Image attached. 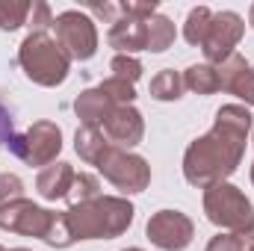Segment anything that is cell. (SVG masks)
Here are the masks:
<instances>
[{"label":"cell","mask_w":254,"mask_h":251,"mask_svg":"<svg viewBox=\"0 0 254 251\" xmlns=\"http://www.w3.org/2000/svg\"><path fill=\"white\" fill-rule=\"evenodd\" d=\"M74 110H77V119L83 122V127H104V122L113 116L116 104L95 86V89H86L77 101H74Z\"/></svg>","instance_id":"obj_14"},{"label":"cell","mask_w":254,"mask_h":251,"mask_svg":"<svg viewBox=\"0 0 254 251\" xmlns=\"http://www.w3.org/2000/svg\"><path fill=\"white\" fill-rule=\"evenodd\" d=\"M204 213L216 228H225L231 234H249L254 237V207L252 201L234 187V184H216L204 192Z\"/></svg>","instance_id":"obj_4"},{"label":"cell","mask_w":254,"mask_h":251,"mask_svg":"<svg viewBox=\"0 0 254 251\" xmlns=\"http://www.w3.org/2000/svg\"><path fill=\"white\" fill-rule=\"evenodd\" d=\"M54 30H57V42L68 54V60H92L95 51H98V30H95V21L86 15V12H77V9H68L60 12L54 18Z\"/></svg>","instance_id":"obj_7"},{"label":"cell","mask_w":254,"mask_h":251,"mask_svg":"<svg viewBox=\"0 0 254 251\" xmlns=\"http://www.w3.org/2000/svg\"><path fill=\"white\" fill-rule=\"evenodd\" d=\"M12 251H30V249H12Z\"/></svg>","instance_id":"obj_31"},{"label":"cell","mask_w":254,"mask_h":251,"mask_svg":"<svg viewBox=\"0 0 254 251\" xmlns=\"http://www.w3.org/2000/svg\"><path fill=\"white\" fill-rule=\"evenodd\" d=\"M110 68H113V77L127 80V83H136V80L142 77V63H139L136 57H127V54H119Z\"/></svg>","instance_id":"obj_25"},{"label":"cell","mask_w":254,"mask_h":251,"mask_svg":"<svg viewBox=\"0 0 254 251\" xmlns=\"http://www.w3.org/2000/svg\"><path fill=\"white\" fill-rule=\"evenodd\" d=\"M57 216L60 213L45 210V207L21 198V201H12V204L0 207V231L21 234V237H39L45 243L51 228H54V222H57Z\"/></svg>","instance_id":"obj_8"},{"label":"cell","mask_w":254,"mask_h":251,"mask_svg":"<svg viewBox=\"0 0 254 251\" xmlns=\"http://www.w3.org/2000/svg\"><path fill=\"white\" fill-rule=\"evenodd\" d=\"M181 92H184V77L172 68L160 71L151 80V98H157V101H178Z\"/></svg>","instance_id":"obj_19"},{"label":"cell","mask_w":254,"mask_h":251,"mask_svg":"<svg viewBox=\"0 0 254 251\" xmlns=\"http://www.w3.org/2000/svg\"><path fill=\"white\" fill-rule=\"evenodd\" d=\"M252 130V113L240 104H225L216 113L213 130L195 139L184 154V178L198 189L225 184L246 151V136Z\"/></svg>","instance_id":"obj_1"},{"label":"cell","mask_w":254,"mask_h":251,"mask_svg":"<svg viewBox=\"0 0 254 251\" xmlns=\"http://www.w3.org/2000/svg\"><path fill=\"white\" fill-rule=\"evenodd\" d=\"M207 251H254V237H249V234H219L210 240Z\"/></svg>","instance_id":"obj_24"},{"label":"cell","mask_w":254,"mask_h":251,"mask_svg":"<svg viewBox=\"0 0 254 251\" xmlns=\"http://www.w3.org/2000/svg\"><path fill=\"white\" fill-rule=\"evenodd\" d=\"M148 240L163 251H184L195 237V225L181 210H160L148 219Z\"/></svg>","instance_id":"obj_9"},{"label":"cell","mask_w":254,"mask_h":251,"mask_svg":"<svg viewBox=\"0 0 254 251\" xmlns=\"http://www.w3.org/2000/svg\"><path fill=\"white\" fill-rule=\"evenodd\" d=\"M145 27H148V51L151 54H163V51H169L175 45L178 33H175V24L166 15H151L145 21Z\"/></svg>","instance_id":"obj_18"},{"label":"cell","mask_w":254,"mask_h":251,"mask_svg":"<svg viewBox=\"0 0 254 251\" xmlns=\"http://www.w3.org/2000/svg\"><path fill=\"white\" fill-rule=\"evenodd\" d=\"M148 18H133V15H122L119 21H113V30H110V45L119 48L122 54H133V51H148V27H145Z\"/></svg>","instance_id":"obj_13"},{"label":"cell","mask_w":254,"mask_h":251,"mask_svg":"<svg viewBox=\"0 0 254 251\" xmlns=\"http://www.w3.org/2000/svg\"><path fill=\"white\" fill-rule=\"evenodd\" d=\"M116 107H127V104H133V98H136V89H133V83H127V80H119V77H110V80H104L101 86H98Z\"/></svg>","instance_id":"obj_23"},{"label":"cell","mask_w":254,"mask_h":251,"mask_svg":"<svg viewBox=\"0 0 254 251\" xmlns=\"http://www.w3.org/2000/svg\"><path fill=\"white\" fill-rule=\"evenodd\" d=\"M243 18L237 12H213V21H210V30H207V39L201 45L207 65H222L228 57H234V48L240 45L243 39Z\"/></svg>","instance_id":"obj_10"},{"label":"cell","mask_w":254,"mask_h":251,"mask_svg":"<svg viewBox=\"0 0 254 251\" xmlns=\"http://www.w3.org/2000/svg\"><path fill=\"white\" fill-rule=\"evenodd\" d=\"M133 204L116 195H98L92 201L65 210L68 231L77 240H116L133 225Z\"/></svg>","instance_id":"obj_2"},{"label":"cell","mask_w":254,"mask_h":251,"mask_svg":"<svg viewBox=\"0 0 254 251\" xmlns=\"http://www.w3.org/2000/svg\"><path fill=\"white\" fill-rule=\"evenodd\" d=\"M101 130H104V136L110 139V145L127 151V148H133V145L142 142V136H145V122H142L139 110H133V107L127 104V107H116L113 116L104 122Z\"/></svg>","instance_id":"obj_11"},{"label":"cell","mask_w":254,"mask_h":251,"mask_svg":"<svg viewBox=\"0 0 254 251\" xmlns=\"http://www.w3.org/2000/svg\"><path fill=\"white\" fill-rule=\"evenodd\" d=\"M98 172L122 192H145L151 184V166L139 157V154H130L125 148H116L110 145L98 163Z\"/></svg>","instance_id":"obj_6"},{"label":"cell","mask_w":254,"mask_h":251,"mask_svg":"<svg viewBox=\"0 0 254 251\" xmlns=\"http://www.w3.org/2000/svg\"><path fill=\"white\" fill-rule=\"evenodd\" d=\"M12 127H15L12 113H9V110L0 104V148H3V145H9V139L15 136V133H12Z\"/></svg>","instance_id":"obj_29"},{"label":"cell","mask_w":254,"mask_h":251,"mask_svg":"<svg viewBox=\"0 0 254 251\" xmlns=\"http://www.w3.org/2000/svg\"><path fill=\"white\" fill-rule=\"evenodd\" d=\"M33 3L30 0H0V30H18L21 24H27Z\"/></svg>","instance_id":"obj_22"},{"label":"cell","mask_w":254,"mask_h":251,"mask_svg":"<svg viewBox=\"0 0 254 251\" xmlns=\"http://www.w3.org/2000/svg\"><path fill=\"white\" fill-rule=\"evenodd\" d=\"M74 169L68 166V163H51L48 169H42L39 172V178H36V189H39V195L45 198V201H60L68 195V189L74 184Z\"/></svg>","instance_id":"obj_15"},{"label":"cell","mask_w":254,"mask_h":251,"mask_svg":"<svg viewBox=\"0 0 254 251\" xmlns=\"http://www.w3.org/2000/svg\"><path fill=\"white\" fill-rule=\"evenodd\" d=\"M0 251H6V249H3V246H0Z\"/></svg>","instance_id":"obj_34"},{"label":"cell","mask_w":254,"mask_h":251,"mask_svg":"<svg viewBox=\"0 0 254 251\" xmlns=\"http://www.w3.org/2000/svg\"><path fill=\"white\" fill-rule=\"evenodd\" d=\"M184 89H190L195 95H213L222 89L219 83V71L216 65H190L184 74Z\"/></svg>","instance_id":"obj_17"},{"label":"cell","mask_w":254,"mask_h":251,"mask_svg":"<svg viewBox=\"0 0 254 251\" xmlns=\"http://www.w3.org/2000/svg\"><path fill=\"white\" fill-rule=\"evenodd\" d=\"M122 9V15H133V18H151V15H157V0H151V3H133V0H127L119 6Z\"/></svg>","instance_id":"obj_28"},{"label":"cell","mask_w":254,"mask_h":251,"mask_svg":"<svg viewBox=\"0 0 254 251\" xmlns=\"http://www.w3.org/2000/svg\"><path fill=\"white\" fill-rule=\"evenodd\" d=\"M125 251H142V249H125Z\"/></svg>","instance_id":"obj_33"},{"label":"cell","mask_w":254,"mask_h":251,"mask_svg":"<svg viewBox=\"0 0 254 251\" xmlns=\"http://www.w3.org/2000/svg\"><path fill=\"white\" fill-rule=\"evenodd\" d=\"M107 148H110V139H107L104 130H98V127H80V130L74 133V151H77L80 160L89 163V166H98Z\"/></svg>","instance_id":"obj_16"},{"label":"cell","mask_w":254,"mask_h":251,"mask_svg":"<svg viewBox=\"0 0 254 251\" xmlns=\"http://www.w3.org/2000/svg\"><path fill=\"white\" fill-rule=\"evenodd\" d=\"M210 21H213V12H210L207 6H195L190 12V18H187V24H184V39H187L190 45H195V48H201L204 39H207Z\"/></svg>","instance_id":"obj_20"},{"label":"cell","mask_w":254,"mask_h":251,"mask_svg":"<svg viewBox=\"0 0 254 251\" xmlns=\"http://www.w3.org/2000/svg\"><path fill=\"white\" fill-rule=\"evenodd\" d=\"M98 195H101V181H98L95 175H89V172H80V175H74V184L68 189L65 201H68V207H74V204L92 201V198H98Z\"/></svg>","instance_id":"obj_21"},{"label":"cell","mask_w":254,"mask_h":251,"mask_svg":"<svg viewBox=\"0 0 254 251\" xmlns=\"http://www.w3.org/2000/svg\"><path fill=\"white\" fill-rule=\"evenodd\" d=\"M21 198H24V181L18 175L3 172L0 175V207H6L12 201H21Z\"/></svg>","instance_id":"obj_26"},{"label":"cell","mask_w":254,"mask_h":251,"mask_svg":"<svg viewBox=\"0 0 254 251\" xmlns=\"http://www.w3.org/2000/svg\"><path fill=\"white\" fill-rule=\"evenodd\" d=\"M18 63L24 68V74L39 83V86H63L68 71H71V60L60 48L57 39H51L48 33H30L24 42H21V51H18Z\"/></svg>","instance_id":"obj_3"},{"label":"cell","mask_w":254,"mask_h":251,"mask_svg":"<svg viewBox=\"0 0 254 251\" xmlns=\"http://www.w3.org/2000/svg\"><path fill=\"white\" fill-rule=\"evenodd\" d=\"M9 151L27 166H51L63 151V130L54 122H36L9 139Z\"/></svg>","instance_id":"obj_5"},{"label":"cell","mask_w":254,"mask_h":251,"mask_svg":"<svg viewBox=\"0 0 254 251\" xmlns=\"http://www.w3.org/2000/svg\"><path fill=\"white\" fill-rule=\"evenodd\" d=\"M216 71H219V83L225 92L237 95L240 101L254 107V65L246 63V57L234 54L222 65H216Z\"/></svg>","instance_id":"obj_12"},{"label":"cell","mask_w":254,"mask_h":251,"mask_svg":"<svg viewBox=\"0 0 254 251\" xmlns=\"http://www.w3.org/2000/svg\"><path fill=\"white\" fill-rule=\"evenodd\" d=\"M249 24H252V30H254V3H252V9H249Z\"/></svg>","instance_id":"obj_30"},{"label":"cell","mask_w":254,"mask_h":251,"mask_svg":"<svg viewBox=\"0 0 254 251\" xmlns=\"http://www.w3.org/2000/svg\"><path fill=\"white\" fill-rule=\"evenodd\" d=\"M252 184H254V166H252Z\"/></svg>","instance_id":"obj_32"},{"label":"cell","mask_w":254,"mask_h":251,"mask_svg":"<svg viewBox=\"0 0 254 251\" xmlns=\"http://www.w3.org/2000/svg\"><path fill=\"white\" fill-rule=\"evenodd\" d=\"M48 27H54V12L48 3H33L30 9V30L33 33H48Z\"/></svg>","instance_id":"obj_27"}]
</instances>
